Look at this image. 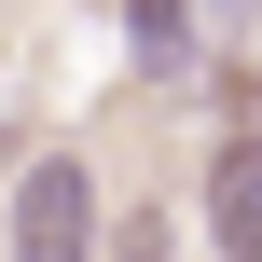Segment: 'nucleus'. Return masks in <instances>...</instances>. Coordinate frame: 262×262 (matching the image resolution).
<instances>
[{
    "label": "nucleus",
    "instance_id": "obj_1",
    "mask_svg": "<svg viewBox=\"0 0 262 262\" xmlns=\"http://www.w3.org/2000/svg\"><path fill=\"white\" fill-rule=\"evenodd\" d=\"M0 235H14V262H97V166H83V152H41V166L14 180Z\"/></svg>",
    "mask_w": 262,
    "mask_h": 262
},
{
    "label": "nucleus",
    "instance_id": "obj_2",
    "mask_svg": "<svg viewBox=\"0 0 262 262\" xmlns=\"http://www.w3.org/2000/svg\"><path fill=\"white\" fill-rule=\"evenodd\" d=\"M207 235H221V262H262V111L249 97H235V124L207 152Z\"/></svg>",
    "mask_w": 262,
    "mask_h": 262
},
{
    "label": "nucleus",
    "instance_id": "obj_3",
    "mask_svg": "<svg viewBox=\"0 0 262 262\" xmlns=\"http://www.w3.org/2000/svg\"><path fill=\"white\" fill-rule=\"evenodd\" d=\"M124 41H138V69H180V55H193V28H180V0H138V14H124Z\"/></svg>",
    "mask_w": 262,
    "mask_h": 262
},
{
    "label": "nucleus",
    "instance_id": "obj_4",
    "mask_svg": "<svg viewBox=\"0 0 262 262\" xmlns=\"http://www.w3.org/2000/svg\"><path fill=\"white\" fill-rule=\"evenodd\" d=\"M111 262H166V221H124V235H111Z\"/></svg>",
    "mask_w": 262,
    "mask_h": 262
}]
</instances>
